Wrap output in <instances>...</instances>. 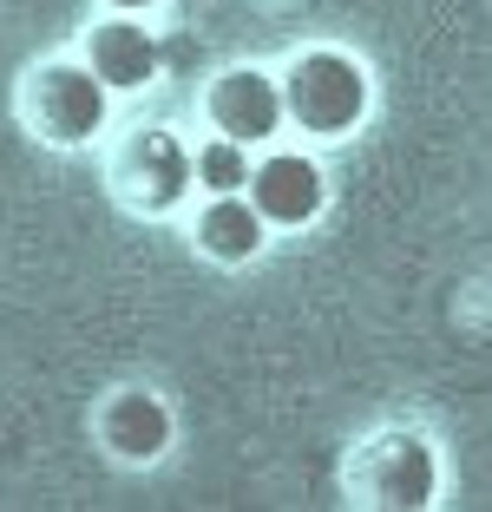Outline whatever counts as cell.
Masks as SVG:
<instances>
[{
  "label": "cell",
  "mask_w": 492,
  "mask_h": 512,
  "mask_svg": "<svg viewBox=\"0 0 492 512\" xmlns=\"http://www.w3.org/2000/svg\"><path fill=\"white\" fill-rule=\"evenodd\" d=\"M368 106V86H361V66L342 53H309V60L289 73L283 112H296L309 132H348Z\"/></svg>",
  "instance_id": "6da1fadb"
},
{
  "label": "cell",
  "mask_w": 492,
  "mask_h": 512,
  "mask_svg": "<svg viewBox=\"0 0 492 512\" xmlns=\"http://www.w3.org/2000/svg\"><path fill=\"white\" fill-rule=\"evenodd\" d=\"M105 112H112V86H105L99 73H86V66H53V73H40V119L53 138H92L105 125Z\"/></svg>",
  "instance_id": "7a4b0ae2"
},
{
  "label": "cell",
  "mask_w": 492,
  "mask_h": 512,
  "mask_svg": "<svg viewBox=\"0 0 492 512\" xmlns=\"http://www.w3.org/2000/svg\"><path fill=\"white\" fill-rule=\"evenodd\" d=\"M322 171L309 165V158H296V151H276L269 165L250 171V204L263 224H309L315 211H322Z\"/></svg>",
  "instance_id": "3957f363"
},
{
  "label": "cell",
  "mask_w": 492,
  "mask_h": 512,
  "mask_svg": "<svg viewBox=\"0 0 492 512\" xmlns=\"http://www.w3.org/2000/svg\"><path fill=\"white\" fill-rule=\"evenodd\" d=\"M210 119H217V132L237 138V145H263V138L283 132V86L263 73H230L224 86L210 92Z\"/></svg>",
  "instance_id": "277c9868"
},
{
  "label": "cell",
  "mask_w": 492,
  "mask_h": 512,
  "mask_svg": "<svg viewBox=\"0 0 492 512\" xmlns=\"http://www.w3.org/2000/svg\"><path fill=\"white\" fill-rule=\"evenodd\" d=\"M158 40H151V27H138L132 14L125 20H105L99 27V40H92V73L105 79V86H119V92H132V86H151L158 79Z\"/></svg>",
  "instance_id": "5b68a950"
},
{
  "label": "cell",
  "mask_w": 492,
  "mask_h": 512,
  "mask_svg": "<svg viewBox=\"0 0 492 512\" xmlns=\"http://www.w3.org/2000/svg\"><path fill=\"white\" fill-rule=\"evenodd\" d=\"M132 184L145 191V204H178L191 184V151L171 132H145L132 145Z\"/></svg>",
  "instance_id": "8992f818"
},
{
  "label": "cell",
  "mask_w": 492,
  "mask_h": 512,
  "mask_svg": "<svg viewBox=\"0 0 492 512\" xmlns=\"http://www.w3.org/2000/svg\"><path fill=\"white\" fill-rule=\"evenodd\" d=\"M105 434L125 460H158L171 447V414H164L158 394H125L112 414H105Z\"/></svg>",
  "instance_id": "52a82bcc"
},
{
  "label": "cell",
  "mask_w": 492,
  "mask_h": 512,
  "mask_svg": "<svg viewBox=\"0 0 492 512\" xmlns=\"http://www.w3.org/2000/svg\"><path fill=\"white\" fill-rule=\"evenodd\" d=\"M197 237H204L210 256H224V263H243V256L263 250V217H256V204H243V191L217 197L204 211V224H197Z\"/></svg>",
  "instance_id": "ba28073f"
},
{
  "label": "cell",
  "mask_w": 492,
  "mask_h": 512,
  "mask_svg": "<svg viewBox=\"0 0 492 512\" xmlns=\"http://www.w3.org/2000/svg\"><path fill=\"white\" fill-rule=\"evenodd\" d=\"M374 493L388 499V506H427V499H433V453H427V440H414V434L388 440Z\"/></svg>",
  "instance_id": "9c48e42d"
},
{
  "label": "cell",
  "mask_w": 492,
  "mask_h": 512,
  "mask_svg": "<svg viewBox=\"0 0 492 512\" xmlns=\"http://www.w3.org/2000/svg\"><path fill=\"white\" fill-rule=\"evenodd\" d=\"M191 178L204 184L210 197H230V191H243V184H250V158H243L237 138H210V145L191 158Z\"/></svg>",
  "instance_id": "30bf717a"
},
{
  "label": "cell",
  "mask_w": 492,
  "mask_h": 512,
  "mask_svg": "<svg viewBox=\"0 0 492 512\" xmlns=\"http://www.w3.org/2000/svg\"><path fill=\"white\" fill-rule=\"evenodd\" d=\"M119 7H125V14H132V7H151V0H119Z\"/></svg>",
  "instance_id": "8fae6325"
}]
</instances>
